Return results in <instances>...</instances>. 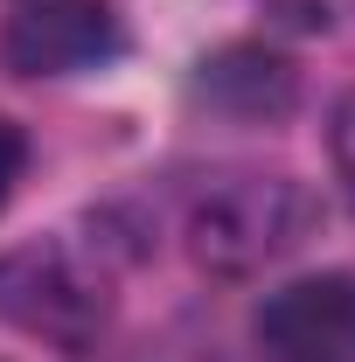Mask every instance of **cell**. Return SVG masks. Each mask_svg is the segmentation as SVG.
Instances as JSON below:
<instances>
[{
    "instance_id": "obj_2",
    "label": "cell",
    "mask_w": 355,
    "mask_h": 362,
    "mask_svg": "<svg viewBox=\"0 0 355 362\" xmlns=\"http://www.w3.org/2000/svg\"><path fill=\"white\" fill-rule=\"evenodd\" d=\"M0 314L56 349H84L105 327V279H91L63 244H28L0 258Z\"/></svg>"
},
{
    "instance_id": "obj_4",
    "label": "cell",
    "mask_w": 355,
    "mask_h": 362,
    "mask_svg": "<svg viewBox=\"0 0 355 362\" xmlns=\"http://www.w3.org/2000/svg\"><path fill=\"white\" fill-rule=\"evenodd\" d=\"M258 349L265 362H355V279H300L272 293L258 314Z\"/></svg>"
},
{
    "instance_id": "obj_1",
    "label": "cell",
    "mask_w": 355,
    "mask_h": 362,
    "mask_svg": "<svg viewBox=\"0 0 355 362\" xmlns=\"http://www.w3.org/2000/svg\"><path fill=\"white\" fill-rule=\"evenodd\" d=\"M313 223V195L286 175H216L188 209V244L209 272H258Z\"/></svg>"
},
{
    "instance_id": "obj_6",
    "label": "cell",
    "mask_w": 355,
    "mask_h": 362,
    "mask_svg": "<svg viewBox=\"0 0 355 362\" xmlns=\"http://www.w3.org/2000/svg\"><path fill=\"white\" fill-rule=\"evenodd\" d=\"M21 160H28V139H21L7 119H0V202H7V188L21 181Z\"/></svg>"
},
{
    "instance_id": "obj_5",
    "label": "cell",
    "mask_w": 355,
    "mask_h": 362,
    "mask_svg": "<svg viewBox=\"0 0 355 362\" xmlns=\"http://www.w3.org/2000/svg\"><path fill=\"white\" fill-rule=\"evenodd\" d=\"M327 146H334V168H342V181H349V195H355V90L334 105V133H327Z\"/></svg>"
},
{
    "instance_id": "obj_3",
    "label": "cell",
    "mask_w": 355,
    "mask_h": 362,
    "mask_svg": "<svg viewBox=\"0 0 355 362\" xmlns=\"http://www.w3.org/2000/svg\"><path fill=\"white\" fill-rule=\"evenodd\" d=\"M0 49L21 77H70L119 49L112 0H7Z\"/></svg>"
}]
</instances>
